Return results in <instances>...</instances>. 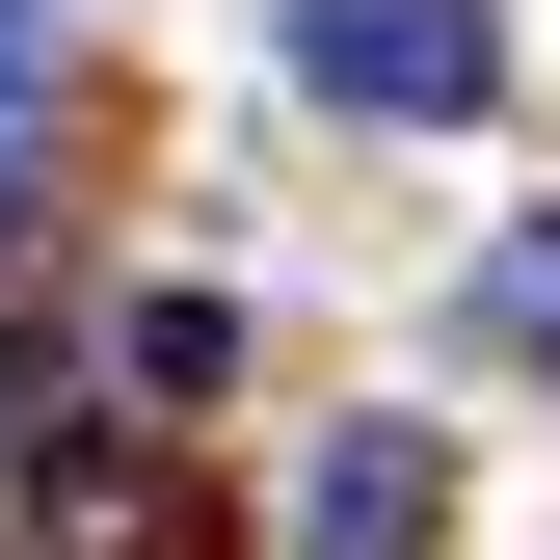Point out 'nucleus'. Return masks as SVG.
<instances>
[{
  "label": "nucleus",
  "instance_id": "f257e3e1",
  "mask_svg": "<svg viewBox=\"0 0 560 560\" xmlns=\"http://www.w3.org/2000/svg\"><path fill=\"white\" fill-rule=\"evenodd\" d=\"M294 81L374 107V133H480L508 107V27H480V0H294Z\"/></svg>",
  "mask_w": 560,
  "mask_h": 560
},
{
  "label": "nucleus",
  "instance_id": "f03ea898",
  "mask_svg": "<svg viewBox=\"0 0 560 560\" xmlns=\"http://www.w3.org/2000/svg\"><path fill=\"white\" fill-rule=\"evenodd\" d=\"M428 534H454V454H428V428H347L320 508H294V560H428Z\"/></svg>",
  "mask_w": 560,
  "mask_h": 560
},
{
  "label": "nucleus",
  "instance_id": "7ed1b4c3",
  "mask_svg": "<svg viewBox=\"0 0 560 560\" xmlns=\"http://www.w3.org/2000/svg\"><path fill=\"white\" fill-rule=\"evenodd\" d=\"M107 374H133V400H161V428H187V400L241 374V294H133V320H107Z\"/></svg>",
  "mask_w": 560,
  "mask_h": 560
},
{
  "label": "nucleus",
  "instance_id": "20e7f679",
  "mask_svg": "<svg viewBox=\"0 0 560 560\" xmlns=\"http://www.w3.org/2000/svg\"><path fill=\"white\" fill-rule=\"evenodd\" d=\"M480 320H508V347H560V241H508V267H480Z\"/></svg>",
  "mask_w": 560,
  "mask_h": 560
},
{
  "label": "nucleus",
  "instance_id": "39448f33",
  "mask_svg": "<svg viewBox=\"0 0 560 560\" xmlns=\"http://www.w3.org/2000/svg\"><path fill=\"white\" fill-rule=\"evenodd\" d=\"M27 133H54V107H27V54H0V214H27Z\"/></svg>",
  "mask_w": 560,
  "mask_h": 560
}]
</instances>
